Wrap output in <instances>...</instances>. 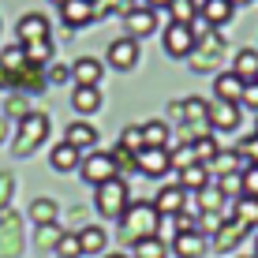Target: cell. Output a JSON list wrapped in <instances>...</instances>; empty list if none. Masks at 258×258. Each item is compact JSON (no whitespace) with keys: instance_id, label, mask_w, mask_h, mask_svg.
Here are the masks:
<instances>
[{"instance_id":"1","label":"cell","mask_w":258,"mask_h":258,"mask_svg":"<svg viewBox=\"0 0 258 258\" xmlns=\"http://www.w3.org/2000/svg\"><path fill=\"white\" fill-rule=\"evenodd\" d=\"M157 228H161V213L154 210V202H127V210L120 217V232H123L127 243L157 236Z\"/></svg>"},{"instance_id":"2","label":"cell","mask_w":258,"mask_h":258,"mask_svg":"<svg viewBox=\"0 0 258 258\" xmlns=\"http://www.w3.org/2000/svg\"><path fill=\"white\" fill-rule=\"evenodd\" d=\"M45 139H49V116L30 109V112L19 120V131H15V142H12V154H15V157H30Z\"/></svg>"},{"instance_id":"3","label":"cell","mask_w":258,"mask_h":258,"mask_svg":"<svg viewBox=\"0 0 258 258\" xmlns=\"http://www.w3.org/2000/svg\"><path fill=\"white\" fill-rule=\"evenodd\" d=\"M127 202H131V195H127V183L120 180H105L101 187H94V210L101 213V217H112V221H120L123 217V210H127Z\"/></svg>"},{"instance_id":"4","label":"cell","mask_w":258,"mask_h":258,"mask_svg":"<svg viewBox=\"0 0 258 258\" xmlns=\"http://www.w3.org/2000/svg\"><path fill=\"white\" fill-rule=\"evenodd\" d=\"M79 172H83L86 183L101 187L105 180H116L120 168H116V161H112V154H105V150H94V154H86L83 161H79Z\"/></svg>"},{"instance_id":"5","label":"cell","mask_w":258,"mask_h":258,"mask_svg":"<svg viewBox=\"0 0 258 258\" xmlns=\"http://www.w3.org/2000/svg\"><path fill=\"white\" fill-rule=\"evenodd\" d=\"M195 45H199V41H195L187 23H168L165 26V52H168V60H187L195 52Z\"/></svg>"},{"instance_id":"6","label":"cell","mask_w":258,"mask_h":258,"mask_svg":"<svg viewBox=\"0 0 258 258\" xmlns=\"http://www.w3.org/2000/svg\"><path fill=\"white\" fill-rule=\"evenodd\" d=\"M139 56H142V49H139V41L135 38H116V41H109V49H105V64L109 68H116V71H131L139 64Z\"/></svg>"},{"instance_id":"7","label":"cell","mask_w":258,"mask_h":258,"mask_svg":"<svg viewBox=\"0 0 258 258\" xmlns=\"http://www.w3.org/2000/svg\"><path fill=\"white\" fill-rule=\"evenodd\" d=\"M123 26H127V38H150V34L157 30V12L146 4H131L127 12H123Z\"/></svg>"},{"instance_id":"8","label":"cell","mask_w":258,"mask_h":258,"mask_svg":"<svg viewBox=\"0 0 258 258\" xmlns=\"http://www.w3.org/2000/svg\"><path fill=\"white\" fill-rule=\"evenodd\" d=\"M135 165H139L142 176L161 180L168 168H172V154H168V150H161V146H146V150H139V154H135Z\"/></svg>"},{"instance_id":"9","label":"cell","mask_w":258,"mask_h":258,"mask_svg":"<svg viewBox=\"0 0 258 258\" xmlns=\"http://www.w3.org/2000/svg\"><path fill=\"white\" fill-rule=\"evenodd\" d=\"M49 19L41 12H26L19 23H15V38H19V45H30V41H49Z\"/></svg>"},{"instance_id":"10","label":"cell","mask_w":258,"mask_h":258,"mask_svg":"<svg viewBox=\"0 0 258 258\" xmlns=\"http://www.w3.org/2000/svg\"><path fill=\"white\" fill-rule=\"evenodd\" d=\"M23 251V236H19V217L12 210L0 213V258H15Z\"/></svg>"},{"instance_id":"11","label":"cell","mask_w":258,"mask_h":258,"mask_svg":"<svg viewBox=\"0 0 258 258\" xmlns=\"http://www.w3.org/2000/svg\"><path fill=\"white\" fill-rule=\"evenodd\" d=\"M60 19H64L68 30H79V26L97 23V15H94L90 0H64V4H60Z\"/></svg>"},{"instance_id":"12","label":"cell","mask_w":258,"mask_h":258,"mask_svg":"<svg viewBox=\"0 0 258 258\" xmlns=\"http://www.w3.org/2000/svg\"><path fill=\"white\" fill-rule=\"evenodd\" d=\"M206 123H210V131H236V127H239V105H228V101H210Z\"/></svg>"},{"instance_id":"13","label":"cell","mask_w":258,"mask_h":258,"mask_svg":"<svg viewBox=\"0 0 258 258\" xmlns=\"http://www.w3.org/2000/svg\"><path fill=\"white\" fill-rule=\"evenodd\" d=\"M202 49H206V52H199V49H195L191 56H187L195 71H210L213 64H217V56L225 52V41H221V34H217V30L206 34V38H202Z\"/></svg>"},{"instance_id":"14","label":"cell","mask_w":258,"mask_h":258,"mask_svg":"<svg viewBox=\"0 0 258 258\" xmlns=\"http://www.w3.org/2000/svg\"><path fill=\"white\" fill-rule=\"evenodd\" d=\"M183 199H187V191H183L180 183H165V187L157 191V199H154V210L161 213V217H176V213H183Z\"/></svg>"},{"instance_id":"15","label":"cell","mask_w":258,"mask_h":258,"mask_svg":"<svg viewBox=\"0 0 258 258\" xmlns=\"http://www.w3.org/2000/svg\"><path fill=\"white\" fill-rule=\"evenodd\" d=\"M206 236L199 232V228H191V232H176L172 236V251H176V258H202L206 254Z\"/></svg>"},{"instance_id":"16","label":"cell","mask_w":258,"mask_h":258,"mask_svg":"<svg viewBox=\"0 0 258 258\" xmlns=\"http://www.w3.org/2000/svg\"><path fill=\"white\" fill-rule=\"evenodd\" d=\"M45 86H49V79H45V71L38 64H26L19 75H12V90L15 94H41Z\"/></svg>"},{"instance_id":"17","label":"cell","mask_w":258,"mask_h":258,"mask_svg":"<svg viewBox=\"0 0 258 258\" xmlns=\"http://www.w3.org/2000/svg\"><path fill=\"white\" fill-rule=\"evenodd\" d=\"M101 75H105V64L94 60V56H79L75 64H71V83L75 86H97Z\"/></svg>"},{"instance_id":"18","label":"cell","mask_w":258,"mask_h":258,"mask_svg":"<svg viewBox=\"0 0 258 258\" xmlns=\"http://www.w3.org/2000/svg\"><path fill=\"white\" fill-rule=\"evenodd\" d=\"M243 79L232 75V71H221L217 79H213V94H217V101H228V105H239V97H243Z\"/></svg>"},{"instance_id":"19","label":"cell","mask_w":258,"mask_h":258,"mask_svg":"<svg viewBox=\"0 0 258 258\" xmlns=\"http://www.w3.org/2000/svg\"><path fill=\"white\" fill-rule=\"evenodd\" d=\"M64 142H68V146H75L79 154H83V150H94V146H97V131H94V123H86V120L68 123Z\"/></svg>"},{"instance_id":"20","label":"cell","mask_w":258,"mask_h":258,"mask_svg":"<svg viewBox=\"0 0 258 258\" xmlns=\"http://www.w3.org/2000/svg\"><path fill=\"white\" fill-rule=\"evenodd\" d=\"M71 109H75L79 116H94V112L101 109V90H97V86H75Z\"/></svg>"},{"instance_id":"21","label":"cell","mask_w":258,"mask_h":258,"mask_svg":"<svg viewBox=\"0 0 258 258\" xmlns=\"http://www.w3.org/2000/svg\"><path fill=\"white\" fill-rule=\"evenodd\" d=\"M206 112H210V101H202V97H183L180 101V120L187 127H210Z\"/></svg>"},{"instance_id":"22","label":"cell","mask_w":258,"mask_h":258,"mask_svg":"<svg viewBox=\"0 0 258 258\" xmlns=\"http://www.w3.org/2000/svg\"><path fill=\"white\" fill-rule=\"evenodd\" d=\"M79 161H83V154H79L75 146H68V142H56L52 154H49V165L56 168V172H75Z\"/></svg>"},{"instance_id":"23","label":"cell","mask_w":258,"mask_h":258,"mask_svg":"<svg viewBox=\"0 0 258 258\" xmlns=\"http://www.w3.org/2000/svg\"><path fill=\"white\" fill-rule=\"evenodd\" d=\"M176 183H180V187H183V191H191V195H199L202 187H210V168H206V165H199V161H195V165H187V168H180V180H176Z\"/></svg>"},{"instance_id":"24","label":"cell","mask_w":258,"mask_h":258,"mask_svg":"<svg viewBox=\"0 0 258 258\" xmlns=\"http://www.w3.org/2000/svg\"><path fill=\"white\" fill-rule=\"evenodd\" d=\"M75 236H79V251H83V254H101L105 243H109L105 228H97V225H83Z\"/></svg>"},{"instance_id":"25","label":"cell","mask_w":258,"mask_h":258,"mask_svg":"<svg viewBox=\"0 0 258 258\" xmlns=\"http://www.w3.org/2000/svg\"><path fill=\"white\" fill-rule=\"evenodd\" d=\"M232 12H236V8H232V0H206V8H202L199 15L213 26V30H217V26L232 23Z\"/></svg>"},{"instance_id":"26","label":"cell","mask_w":258,"mask_h":258,"mask_svg":"<svg viewBox=\"0 0 258 258\" xmlns=\"http://www.w3.org/2000/svg\"><path fill=\"white\" fill-rule=\"evenodd\" d=\"M232 75H239L243 83H254L258 75V49H239L232 56Z\"/></svg>"},{"instance_id":"27","label":"cell","mask_w":258,"mask_h":258,"mask_svg":"<svg viewBox=\"0 0 258 258\" xmlns=\"http://www.w3.org/2000/svg\"><path fill=\"white\" fill-rule=\"evenodd\" d=\"M243 236H247V225H239V221L232 217V221H225V225L217 228V239H213V247H217V251H232V247H236Z\"/></svg>"},{"instance_id":"28","label":"cell","mask_w":258,"mask_h":258,"mask_svg":"<svg viewBox=\"0 0 258 258\" xmlns=\"http://www.w3.org/2000/svg\"><path fill=\"white\" fill-rule=\"evenodd\" d=\"M56 213H60V206H56V199H34L30 202V221L34 225H56Z\"/></svg>"},{"instance_id":"29","label":"cell","mask_w":258,"mask_h":258,"mask_svg":"<svg viewBox=\"0 0 258 258\" xmlns=\"http://www.w3.org/2000/svg\"><path fill=\"white\" fill-rule=\"evenodd\" d=\"M168 123L165 120H150V123H142V146H161L168 150Z\"/></svg>"},{"instance_id":"30","label":"cell","mask_w":258,"mask_h":258,"mask_svg":"<svg viewBox=\"0 0 258 258\" xmlns=\"http://www.w3.org/2000/svg\"><path fill=\"white\" fill-rule=\"evenodd\" d=\"M243 165H247V161H243V157H239V150H236V154H228V150H221V154L213 157V161H210L206 168H210V176H213V172H217V176H225V172H243Z\"/></svg>"},{"instance_id":"31","label":"cell","mask_w":258,"mask_h":258,"mask_svg":"<svg viewBox=\"0 0 258 258\" xmlns=\"http://www.w3.org/2000/svg\"><path fill=\"white\" fill-rule=\"evenodd\" d=\"M165 254H168V247L161 236H146L139 243H131V258H165Z\"/></svg>"},{"instance_id":"32","label":"cell","mask_w":258,"mask_h":258,"mask_svg":"<svg viewBox=\"0 0 258 258\" xmlns=\"http://www.w3.org/2000/svg\"><path fill=\"white\" fill-rule=\"evenodd\" d=\"M232 217L239 221V225L254 228V225H258V199H251V195H243V199H236V206H232Z\"/></svg>"},{"instance_id":"33","label":"cell","mask_w":258,"mask_h":258,"mask_svg":"<svg viewBox=\"0 0 258 258\" xmlns=\"http://www.w3.org/2000/svg\"><path fill=\"white\" fill-rule=\"evenodd\" d=\"M217 191L225 195H232V199H243V172H225V176H217Z\"/></svg>"},{"instance_id":"34","label":"cell","mask_w":258,"mask_h":258,"mask_svg":"<svg viewBox=\"0 0 258 258\" xmlns=\"http://www.w3.org/2000/svg\"><path fill=\"white\" fill-rule=\"evenodd\" d=\"M0 64H4V71H8V75H19V71L26 68V52H23V45L4 49V52H0Z\"/></svg>"},{"instance_id":"35","label":"cell","mask_w":258,"mask_h":258,"mask_svg":"<svg viewBox=\"0 0 258 258\" xmlns=\"http://www.w3.org/2000/svg\"><path fill=\"white\" fill-rule=\"evenodd\" d=\"M195 199H199V210L202 213H221V206H225V195H221L217 187H202Z\"/></svg>"},{"instance_id":"36","label":"cell","mask_w":258,"mask_h":258,"mask_svg":"<svg viewBox=\"0 0 258 258\" xmlns=\"http://www.w3.org/2000/svg\"><path fill=\"white\" fill-rule=\"evenodd\" d=\"M52 254H56V258H83V251H79V236L64 232L56 239V247H52Z\"/></svg>"},{"instance_id":"37","label":"cell","mask_w":258,"mask_h":258,"mask_svg":"<svg viewBox=\"0 0 258 258\" xmlns=\"http://www.w3.org/2000/svg\"><path fill=\"white\" fill-rule=\"evenodd\" d=\"M23 52H26V64H45V60L52 56V41H30V45H23Z\"/></svg>"},{"instance_id":"38","label":"cell","mask_w":258,"mask_h":258,"mask_svg":"<svg viewBox=\"0 0 258 258\" xmlns=\"http://www.w3.org/2000/svg\"><path fill=\"white\" fill-rule=\"evenodd\" d=\"M120 146H123V150H131V154L146 150V146H142V123H127V127L120 131Z\"/></svg>"},{"instance_id":"39","label":"cell","mask_w":258,"mask_h":258,"mask_svg":"<svg viewBox=\"0 0 258 258\" xmlns=\"http://www.w3.org/2000/svg\"><path fill=\"white\" fill-rule=\"evenodd\" d=\"M109 154H112V161H116V168H120V172H139V165H135V154H131V150H123L120 142L109 150Z\"/></svg>"},{"instance_id":"40","label":"cell","mask_w":258,"mask_h":258,"mask_svg":"<svg viewBox=\"0 0 258 258\" xmlns=\"http://www.w3.org/2000/svg\"><path fill=\"white\" fill-rule=\"evenodd\" d=\"M4 109H8V116L23 120L26 112H30V101H26V94H12V97H8V105H4Z\"/></svg>"},{"instance_id":"41","label":"cell","mask_w":258,"mask_h":258,"mask_svg":"<svg viewBox=\"0 0 258 258\" xmlns=\"http://www.w3.org/2000/svg\"><path fill=\"white\" fill-rule=\"evenodd\" d=\"M168 12H172V23H191L195 15V8H191V0H172V8H168Z\"/></svg>"},{"instance_id":"42","label":"cell","mask_w":258,"mask_h":258,"mask_svg":"<svg viewBox=\"0 0 258 258\" xmlns=\"http://www.w3.org/2000/svg\"><path fill=\"white\" fill-rule=\"evenodd\" d=\"M221 225H225V217H221V213H199V221H195V228H199L202 236H206V232H217Z\"/></svg>"},{"instance_id":"43","label":"cell","mask_w":258,"mask_h":258,"mask_svg":"<svg viewBox=\"0 0 258 258\" xmlns=\"http://www.w3.org/2000/svg\"><path fill=\"white\" fill-rule=\"evenodd\" d=\"M168 154H172V168H187V165H195V150H191V146H172Z\"/></svg>"},{"instance_id":"44","label":"cell","mask_w":258,"mask_h":258,"mask_svg":"<svg viewBox=\"0 0 258 258\" xmlns=\"http://www.w3.org/2000/svg\"><path fill=\"white\" fill-rule=\"evenodd\" d=\"M243 195L258 199V165H243Z\"/></svg>"},{"instance_id":"45","label":"cell","mask_w":258,"mask_h":258,"mask_svg":"<svg viewBox=\"0 0 258 258\" xmlns=\"http://www.w3.org/2000/svg\"><path fill=\"white\" fill-rule=\"evenodd\" d=\"M60 236H64V232H60L56 225H41V232H38V247H45V251H49V247H56V239H60Z\"/></svg>"},{"instance_id":"46","label":"cell","mask_w":258,"mask_h":258,"mask_svg":"<svg viewBox=\"0 0 258 258\" xmlns=\"http://www.w3.org/2000/svg\"><path fill=\"white\" fill-rule=\"evenodd\" d=\"M239 157H243L247 165H258V135H247L243 146H239Z\"/></svg>"},{"instance_id":"47","label":"cell","mask_w":258,"mask_h":258,"mask_svg":"<svg viewBox=\"0 0 258 258\" xmlns=\"http://www.w3.org/2000/svg\"><path fill=\"white\" fill-rule=\"evenodd\" d=\"M45 79H49L52 86H60V83H71V68H68V64H52V68L45 71Z\"/></svg>"},{"instance_id":"48","label":"cell","mask_w":258,"mask_h":258,"mask_svg":"<svg viewBox=\"0 0 258 258\" xmlns=\"http://www.w3.org/2000/svg\"><path fill=\"white\" fill-rule=\"evenodd\" d=\"M12 191H15V180L8 172H0V213L8 210V202H12Z\"/></svg>"},{"instance_id":"49","label":"cell","mask_w":258,"mask_h":258,"mask_svg":"<svg viewBox=\"0 0 258 258\" xmlns=\"http://www.w3.org/2000/svg\"><path fill=\"white\" fill-rule=\"evenodd\" d=\"M239 105H243V109H251V112H258V83H247V86H243Z\"/></svg>"},{"instance_id":"50","label":"cell","mask_w":258,"mask_h":258,"mask_svg":"<svg viewBox=\"0 0 258 258\" xmlns=\"http://www.w3.org/2000/svg\"><path fill=\"white\" fill-rule=\"evenodd\" d=\"M187 26H191V34H195V41H199V38H206V34H213V26H210L206 19H202V15H195V19H191Z\"/></svg>"},{"instance_id":"51","label":"cell","mask_w":258,"mask_h":258,"mask_svg":"<svg viewBox=\"0 0 258 258\" xmlns=\"http://www.w3.org/2000/svg\"><path fill=\"white\" fill-rule=\"evenodd\" d=\"M146 8H154V12H168V8H172V0H146Z\"/></svg>"},{"instance_id":"52","label":"cell","mask_w":258,"mask_h":258,"mask_svg":"<svg viewBox=\"0 0 258 258\" xmlns=\"http://www.w3.org/2000/svg\"><path fill=\"white\" fill-rule=\"evenodd\" d=\"M0 90H12V75L4 71V64H0Z\"/></svg>"},{"instance_id":"53","label":"cell","mask_w":258,"mask_h":258,"mask_svg":"<svg viewBox=\"0 0 258 258\" xmlns=\"http://www.w3.org/2000/svg\"><path fill=\"white\" fill-rule=\"evenodd\" d=\"M4 131H8V123H4V116H0V142H4Z\"/></svg>"},{"instance_id":"54","label":"cell","mask_w":258,"mask_h":258,"mask_svg":"<svg viewBox=\"0 0 258 258\" xmlns=\"http://www.w3.org/2000/svg\"><path fill=\"white\" fill-rule=\"evenodd\" d=\"M105 258H131V254H116V251H112V254H105Z\"/></svg>"},{"instance_id":"55","label":"cell","mask_w":258,"mask_h":258,"mask_svg":"<svg viewBox=\"0 0 258 258\" xmlns=\"http://www.w3.org/2000/svg\"><path fill=\"white\" fill-rule=\"evenodd\" d=\"M239 4H251V0H232V8H239Z\"/></svg>"},{"instance_id":"56","label":"cell","mask_w":258,"mask_h":258,"mask_svg":"<svg viewBox=\"0 0 258 258\" xmlns=\"http://www.w3.org/2000/svg\"><path fill=\"white\" fill-rule=\"evenodd\" d=\"M254 258H258V239H254Z\"/></svg>"},{"instance_id":"57","label":"cell","mask_w":258,"mask_h":258,"mask_svg":"<svg viewBox=\"0 0 258 258\" xmlns=\"http://www.w3.org/2000/svg\"><path fill=\"white\" fill-rule=\"evenodd\" d=\"M131 4H146V0H131Z\"/></svg>"},{"instance_id":"58","label":"cell","mask_w":258,"mask_h":258,"mask_svg":"<svg viewBox=\"0 0 258 258\" xmlns=\"http://www.w3.org/2000/svg\"><path fill=\"white\" fill-rule=\"evenodd\" d=\"M52 4H56V8H60V4H64V0H52Z\"/></svg>"},{"instance_id":"59","label":"cell","mask_w":258,"mask_h":258,"mask_svg":"<svg viewBox=\"0 0 258 258\" xmlns=\"http://www.w3.org/2000/svg\"><path fill=\"white\" fill-rule=\"evenodd\" d=\"M254 135H258V120H254Z\"/></svg>"},{"instance_id":"60","label":"cell","mask_w":258,"mask_h":258,"mask_svg":"<svg viewBox=\"0 0 258 258\" xmlns=\"http://www.w3.org/2000/svg\"><path fill=\"white\" fill-rule=\"evenodd\" d=\"M90 4H97V0H90Z\"/></svg>"},{"instance_id":"61","label":"cell","mask_w":258,"mask_h":258,"mask_svg":"<svg viewBox=\"0 0 258 258\" xmlns=\"http://www.w3.org/2000/svg\"><path fill=\"white\" fill-rule=\"evenodd\" d=\"M254 83H258V75H254Z\"/></svg>"}]
</instances>
